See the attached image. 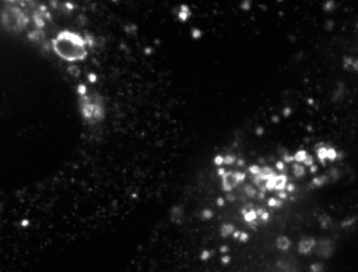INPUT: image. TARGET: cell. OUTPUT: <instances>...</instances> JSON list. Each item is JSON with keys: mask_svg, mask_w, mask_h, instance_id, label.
Instances as JSON below:
<instances>
[{"mask_svg": "<svg viewBox=\"0 0 358 272\" xmlns=\"http://www.w3.org/2000/svg\"><path fill=\"white\" fill-rule=\"evenodd\" d=\"M86 42L77 32L62 31L53 40L55 52L69 62L83 60L86 58Z\"/></svg>", "mask_w": 358, "mask_h": 272, "instance_id": "6da1fadb", "label": "cell"}, {"mask_svg": "<svg viewBox=\"0 0 358 272\" xmlns=\"http://www.w3.org/2000/svg\"><path fill=\"white\" fill-rule=\"evenodd\" d=\"M241 8L243 9V10L247 11L250 8V2L248 0H245L241 4Z\"/></svg>", "mask_w": 358, "mask_h": 272, "instance_id": "7a4b0ae2", "label": "cell"}, {"mask_svg": "<svg viewBox=\"0 0 358 272\" xmlns=\"http://www.w3.org/2000/svg\"><path fill=\"white\" fill-rule=\"evenodd\" d=\"M201 36H202V32H201V31L199 30L197 28H194V29H193L192 37L194 38V39H199V38H200Z\"/></svg>", "mask_w": 358, "mask_h": 272, "instance_id": "3957f363", "label": "cell"}, {"mask_svg": "<svg viewBox=\"0 0 358 272\" xmlns=\"http://www.w3.org/2000/svg\"><path fill=\"white\" fill-rule=\"evenodd\" d=\"M190 14V13H186V12H181L180 13H179V17H180V19L182 20H186L188 19L189 15Z\"/></svg>", "mask_w": 358, "mask_h": 272, "instance_id": "277c9868", "label": "cell"}, {"mask_svg": "<svg viewBox=\"0 0 358 272\" xmlns=\"http://www.w3.org/2000/svg\"><path fill=\"white\" fill-rule=\"evenodd\" d=\"M215 161H216V164H221L223 162V158L222 157H220V156H218V157H216Z\"/></svg>", "mask_w": 358, "mask_h": 272, "instance_id": "5b68a950", "label": "cell"}]
</instances>
